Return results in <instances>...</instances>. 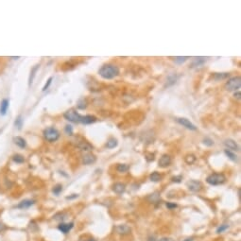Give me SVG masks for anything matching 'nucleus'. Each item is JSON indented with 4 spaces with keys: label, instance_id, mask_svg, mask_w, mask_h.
I'll return each mask as SVG.
<instances>
[{
    "label": "nucleus",
    "instance_id": "nucleus-1",
    "mask_svg": "<svg viewBox=\"0 0 241 241\" xmlns=\"http://www.w3.org/2000/svg\"><path fill=\"white\" fill-rule=\"evenodd\" d=\"M98 74L105 80H112L119 75V68L115 64H104L98 70Z\"/></svg>",
    "mask_w": 241,
    "mask_h": 241
},
{
    "label": "nucleus",
    "instance_id": "nucleus-2",
    "mask_svg": "<svg viewBox=\"0 0 241 241\" xmlns=\"http://www.w3.org/2000/svg\"><path fill=\"white\" fill-rule=\"evenodd\" d=\"M63 117L68 120L69 122H73V123H83V118L84 115H80L79 113H77L76 110L74 109H70V110L66 111L63 114Z\"/></svg>",
    "mask_w": 241,
    "mask_h": 241
},
{
    "label": "nucleus",
    "instance_id": "nucleus-3",
    "mask_svg": "<svg viewBox=\"0 0 241 241\" xmlns=\"http://www.w3.org/2000/svg\"><path fill=\"white\" fill-rule=\"evenodd\" d=\"M206 182L210 185H220L226 182V177L222 173H213L206 178Z\"/></svg>",
    "mask_w": 241,
    "mask_h": 241
},
{
    "label": "nucleus",
    "instance_id": "nucleus-4",
    "mask_svg": "<svg viewBox=\"0 0 241 241\" xmlns=\"http://www.w3.org/2000/svg\"><path fill=\"white\" fill-rule=\"evenodd\" d=\"M43 137L47 142H56L59 138H60V133L58 131V130H56L55 128L53 127H49L43 130Z\"/></svg>",
    "mask_w": 241,
    "mask_h": 241
},
{
    "label": "nucleus",
    "instance_id": "nucleus-5",
    "mask_svg": "<svg viewBox=\"0 0 241 241\" xmlns=\"http://www.w3.org/2000/svg\"><path fill=\"white\" fill-rule=\"evenodd\" d=\"M241 85V79L240 77H234V78L229 79L225 84V88L228 91H237L240 88Z\"/></svg>",
    "mask_w": 241,
    "mask_h": 241
},
{
    "label": "nucleus",
    "instance_id": "nucleus-6",
    "mask_svg": "<svg viewBox=\"0 0 241 241\" xmlns=\"http://www.w3.org/2000/svg\"><path fill=\"white\" fill-rule=\"evenodd\" d=\"M176 121H177L180 125H182L183 127L188 129V130H197V127H196L191 121H189L187 118L179 117V118H176Z\"/></svg>",
    "mask_w": 241,
    "mask_h": 241
},
{
    "label": "nucleus",
    "instance_id": "nucleus-7",
    "mask_svg": "<svg viewBox=\"0 0 241 241\" xmlns=\"http://www.w3.org/2000/svg\"><path fill=\"white\" fill-rule=\"evenodd\" d=\"M187 187L192 192H200L202 188V184L199 181L191 180L187 183Z\"/></svg>",
    "mask_w": 241,
    "mask_h": 241
},
{
    "label": "nucleus",
    "instance_id": "nucleus-8",
    "mask_svg": "<svg viewBox=\"0 0 241 241\" xmlns=\"http://www.w3.org/2000/svg\"><path fill=\"white\" fill-rule=\"evenodd\" d=\"M115 232L118 234V235H129L130 232H131V228L126 224H121V225H117L115 228Z\"/></svg>",
    "mask_w": 241,
    "mask_h": 241
},
{
    "label": "nucleus",
    "instance_id": "nucleus-9",
    "mask_svg": "<svg viewBox=\"0 0 241 241\" xmlns=\"http://www.w3.org/2000/svg\"><path fill=\"white\" fill-rule=\"evenodd\" d=\"M170 164H171V157L168 154H164L158 162V165L160 168H168V166H170Z\"/></svg>",
    "mask_w": 241,
    "mask_h": 241
},
{
    "label": "nucleus",
    "instance_id": "nucleus-10",
    "mask_svg": "<svg viewBox=\"0 0 241 241\" xmlns=\"http://www.w3.org/2000/svg\"><path fill=\"white\" fill-rule=\"evenodd\" d=\"M73 227H74V223L73 222H70V223H61L58 226V229H59L60 232H62L64 235H66V234H68L71 231V229Z\"/></svg>",
    "mask_w": 241,
    "mask_h": 241
},
{
    "label": "nucleus",
    "instance_id": "nucleus-11",
    "mask_svg": "<svg viewBox=\"0 0 241 241\" xmlns=\"http://www.w3.org/2000/svg\"><path fill=\"white\" fill-rule=\"evenodd\" d=\"M126 190V185L122 183H115L113 185V191L117 195H122Z\"/></svg>",
    "mask_w": 241,
    "mask_h": 241
},
{
    "label": "nucleus",
    "instance_id": "nucleus-12",
    "mask_svg": "<svg viewBox=\"0 0 241 241\" xmlns=\"http://www.w3.org/2000/svg\"><path fill=\"white\" fill-rule=\"evenodd\" d=\"M9 106V100H8V98H4V100L1 101V103H0V115L4 116L7 115Z\"/></svg>",
    "mask_w": 241,
    "mask_h": 241
},
{
    "label": "nucleus",
    "instance_id": "nucleus-13",
    "mask_svg": "<svg viewBox=\"0 0 241 241\" xmlns=\"http://www.w3.org/2000/svg\"><path fill=\"white\" fill-rule=\"evenodd\" d=\"M224 146L227 148L229 150H238V146L236 144V142L233 139H226L224 141Z\"/></svg>",
    "mask_w": 241,
    "mask_h": 241
},
{
    "label": "nucleus",
    "instance_id": "nucleus-14",
    "mask_svg": "<svg viewBox=\"0 0 241 241\" xmlns=\"http://www.w3.org/2000/svg\"><path fill=\"white\" fill-rule=\"evenodd\" d=\"M207 57H196L194 60H193V62H192V63H191V66L190 67H199V66H201V65H203L205 62H206V61H207Z\"/></svg>",
    "mask_w": 241,
    "mask_h": 241
},
{
    "label": "nucleus",
    "instance_id": "nucleus-15",
    "mask_svg": "<svg viewBox=\"0 0 241 241\" xmlns=\"http://www.w3.org/2000/svg\"><path fill=\"white\" fill-rule=\"evenodd\" d=\"M35 203L34 200H24L22 201L21 202H19V204H17V208L19 209H27V208H29L30 206H32Z\"/></svg>",
    "mask_w": 241,
    "mask_h": 241
},
{
    "label": "nucleus",
    "instance_id": "nucleus-16",
    "mask_svg": "<svg viewBox=\"0 0 241 241\" xmlns=\"http://www.w3.org/2000/svg\"><path fill=\"white\" fill-rule=\"evenodd\" d=\"M96 156L94 154H91V153L90 154L84 155L82 158V162H83L84 165H92V164H94L96 162Z\"/></svg>",
    "mask_w": 241,
    "mask_h": 241
},
{
    "label": "nucleus",
    "instance_id": "nucleus-17",
    "mask_svg": "<svg viewBox=\"0 0 241 241\" xmlns=\"http://www.w3.org/2000/svg\"><path fill=\"white\" fill-rule=\"evenodd\" d=\"M13 142H14V144L16 146H18L19 148L21 149H25L27 147V142L26 140L23 138V137H21V136H15L13 138Z\"/></svg>",
    "mask_w": 241,
    "mask_h": 241
},
{
    "label": "nucleus",
    "instance_id": "nucleus-18",
    "mask_svg": "<svg viewBox=\"0 0 241 241\" xmlns=\"http://www.w3.org/2000/svg\"><path fill=\"white\" fill-rule=\"evenodd\" d=\"M39 68H40V64H37V65H35V66L31 69V71H30V75H29V78H28V85H29V86L32 84V82H33V80H34V78H35L36 72L38 71Z\"/></svg>",
    "mask_w": 241,
    "mask_h": 241
},
{
    "label": "nucleus",
    "instance_id": "nucleus-19",
    "mask_svg": "<svg viewBox=\"0 0 241 241\" xmlns=\"http://www.w3.org/2000/svg\"><path fill=\"white\" fill-rule=\"evenodd\" d=\"M178 80V76L176 74H172L170 76H168V81H167V83L165 85V87H169V86H172L173 84L176 83Z\"/></svg>",
    "mask_w": 241,
    "mask_h": 241
},
{
    "label": "nucleus",
    "instance_id": "nucleus-20",
    "mask_svg": "<svg viewBox=\"0 0 241 241\" xmlns=\"http://www.w3.org/2000/svg\"><path fill=\"white\" fill-rule=\"evenodd\" d=\"M96 121V117L95 115H84L83 123H82V124L89 125V124L95 123Z\"/></svg>",
    "mask_w": 241,
    "mask_h": 241
},
{
    "label": "nucleus",
    "instance_id": "nucleus-21",
    "mask_svg": "<svg viewBox=\"0 0 241 241\" xmlns=\"http://www.w3.org/2000/svg\"><path fill=\"white\" fill-rule=\"evenodd\" d=\"M229 73H215L214 74V80L215 81H222L229 78Z\"/></svg>",
    "mask_w": 241,
    "mask_h": 241
},
{
    "label": "nucleus",
    "instance_id": "nucleus-22",
    "mask_svg": "<svg viewBox=\"0 0 241 241\" xmlns=\"http://www.w3.org/2000/svg\"><path fill=\"white\" fill-rule=\"evenodd\" d=\"M149 180H150L151 182L158 183V182H160V181L162 180V176H161V175H160L158 172L154 171V172H152V173L149 175Z\"/></svg>",
    "mask_w": 241,
    "mask_h": 241
},
{
    "label": "nucleus",
    "instance_id": "nucleus-23",
    "mask_svg": "<svg viewBox=\"0 0 241 241\" xmlns=\"http://www.w3.org/2000/svg\"><path fill=\"white\" fill-rule=\"evenodd\" d=\"M79 148L81 149V150H84V151H90L93 149V147L88 143V142H81V143L79 145Z\"/></svg>",
    "mask_w": 241,
    "mask_h": 241
},
{
    "label": "nucleus",
    "instance_id": "nucleus-24",
    "mask_svg": "<svg viewBox=\"0 0 241 241\" xmlns=\"http://www.w3.org/2000/svg\"><path fill=\"white\" fill-rule=\"evenodd\" d=\"M117 144H118V142H117V140L115 138H110L107 142L106 147L108 149H114V148H115L117 146Z\"/></svg>",
    "mask_w": 241,
    "mask_h": 241
},
{
    "label": "nucleus",
    "instance_id": "nucleus-25",
    "mask_svg": "<svg viewBox=\"0 0 241 241\" xmlns=\"http://www.w3.org/2000/svg\"><path fill=\"white\" fill-rule=\"evenodd\" d=\"M224 153L226 154V156H227L230 160H232L233 162H236V161H237V156L235 154L234 152H232L231 150L225 149V150H224Z\"/></svg>",
    "mask_w": 241,
    "mask_h": 241
},
{
    "label": "nucleus",
    "instance_id": "nucleus-26",
    "mask_svg": "<svg viewBox=\"0 0 241 241\" xmlns=\"http://www.w3.org/2000/svg\"><path fill=\"white\" fill-rule=\"evenodd\" d=\"M130 168V167L128 165H126V164H118L117 167H116V170L118 172H126L128 171Z\"/></svg>",
    "mask_w": 241,
    "mask_h": 241
},
{
    "label": "nucleus",
    "instance_id": "nucleus-27",
    "mask_svg": "<svg viewBox=\"0 0 241 241\" xmlns=\"http://www.w3.org/2000/svg\"><path fill=\"white\" fill-rule=\"evenodd\" d=\"M187 59H189V57H187V56H179V57H175L174 58V62L176 63H178V64H182L184 62L187 61Z\"/></svg>",
    "mask_w": 241,
    "mask_h": 241
},
{
    "label": "nucleus",
    "instance_id": "nucleus-28",
    "mask_svg": "<svg viewBox=\"0 0 241 241\" xmlns=\"http://www.w3.org/2000/svg\"><path fill=\"white\" fill-rule=\"evenodd\" d=\"M13 162H15V163H17V164H22V163L25 162V158L22 156V155H20V154H15V155H13Z\"/></svg>",
    "mask_w": 241,
    "mask_h": 241
},
{
    "label": "nucleus",
    "instance_id": "nucleus-29",
    "mask_svg": "<svg viewBox=\"0 0 241 241\" xmlns=\"http://www.w3.org/2000/svg\"><path fill=\"white\" fill-rule=\"evenodd\" d=\"M14 125L17 127V129H21L22 128V125H23V118H22V115H18L15 122H14Z\"/></svg>",
    "mask_w": 241,
    "mask_h": 241
},
{
    "label": "nucleus",
    "instance_id": "nucleus-30",
    "mask_svg": "<svg viewBox=\"0 0 241 241\" xmlns=\"http://www.w3.org/2000/svg\"><path fill=\"white\" fill-rule=\"evenodd\" d=\"M195 161H196V157L193 154H188L187 156L185 157V162L187 163L188 165H191V164H193Z\"/></svg>",
    "mask_w": 241,
    "mask_h": 241
},
{
    "label": "nucleus",
    "instance_id": "nucleus-31",
    "mask_svg": "<svg viewBox=\"0 0 241 241\" xmlns=\"http://www.w3.org/2000/svg\"><path fill=\"white\" fill-rule=\"evenodd\" d=\"M53 193L55 194L56 196H58L62 191V184H57L56 186H54V188H53Z\"/></svg>",
    "mask_w": 241,
    "mask_h": 241
},
{
    "label": "nucleus",
    "instance_id": "nucleus-32",
    "mask_svg": "<svg viewBox=\"0 0 241 241\" xmlns=\"http://www.w3.org/2000/svg\"><path fill=\"white\" fill-rule=\"evenodd\" d=\"M228 228H229V225H228V224H222V225H220V227L217 229V234L223 233L224 231H226Z\"/></svg>",
    "mask_w": 241,
    "mask_h": 241
},
{
    "label": "nucleus",
    "instance_id": "nucleus-33",
    "mask_svg": "<svg viewBox=\"0 0 241 241\" xmlns=\"http://www.w3.org/2000/svg\"><path fill=\"white\" fill-rule=\"evenodd\" d=\"M86 103H87V102H86V100H84V98H81V100H80L79 102H78V108H79V109H81V110H83V109H85L86 106H87Z\"/></svg>",
    "mask_w": 241,
    "mask_h": 241
},
{
    "label": "nucleus",
    "instance_id": "nucleus-34",
    "mask_svg": "<svg viewBox=\"0 0 241 241\" xmlns=\"http://www.w3.org/2000/svg\"><path fill=\"white\" fill-rule=\"evenodd\" d=\"M203 144H204V145H206V146H208V147H211V146H213V145H214V141H213L211 138H208V137H206V138L203 140Z\"/></svg>",
    "mask_w": 241,
    "mask_h": 241
},
{
    "label": "nucleus",
    "instance_id": "nucleus-35",
    "mask_svg": "<svg viewBox=\"0 0 241 241\" xmlns=\"http://www.w3.org/2000/svg\"><path fill=\"white\" fill-rule=\"evenodd\" d=\"M64 131L68 135H72L73 134V128L71 125H66L64 128Z\"/></svg>",
    "mask_w": 241,
    "mask_h": 241
},
{
    "label": "nucleus",
    "instance_id": "nucleus-36",
    "mask_svg": "<svg viewBox=\"0 0 241 241\" xmlns=\"http://www.w3.org/2000/svg\"><path fill=\"white\" fill-rule=\"evenodd\" d=\"M52 81H53V78H52V77H50V78H49V79L47 80V83L45 84V86H43V92H45V91H47V90L48 89V87L50 86V84H51Z\"/></svg>",
    "mask_w": 241,
    "mask_h": 241
},
{
    "label": "nucleus",
    "instance_id": "nucleus-37",
    "mask_svg": "<svg viewBox=\"0 0 241 241\" xmlns=\"http://www.w3.org/2000/svg\"><path fill=\"white\" fill-rule=\"evenodd\" d=\"M171 180H172V182H174V183H181V181L183 180V177L181 176V175H179V176L172 177Z\"/></svg>",
    "mask_w": 241,
    "mask_h": 241
},
{
    "label": "nucleus",
    "instance_id": "nucleus-38",
    "mask_svg": "<svg viewBox=\"0 0 241 241\" xmlns=\"http://www.w3.org/2000/svg\"><path fill=\"white\" fill-rule=\"evenodd\" d=\"M167 206H168V208H169V209H173V208H176V207H177V204L168 202V203H167Z\"/></svg>",
    "mask_w": 241,
    "mask_h": 241
},
{
    "label": "nucleus",
    "instance_id": "nucleus-39",
    "mask_svg": "<svg viewBox=\"0 0 241 241\" xmlns=\"http://www.w3.org/2000/svg\"><path fill=\"white\" fill-rule=\"evenodd\" d=\"M5 230H6V225L3 222H0V233L4 232Z\"/></svg>",
    "mask_w": 241,
    "mask_h": 241
},
{
    "label": "nucleus",
    "instance_id": "nucleus-40",
    "mask_svg": "<svg viewBox=\"0 0 241 241\" xmlns=\"http://www.w3.org/2000/svg\"><path fill=\"white\" fill-rule=\"evenodd\" d=\"M234 96L236 98V100H239L240 98H241V94H240V92H239V91H235V93L234 94Z\"/></svg>",
    "mask_w": 241,
    "mask_h": 241
},
{
    "label": "nucleus",
    "instance_id": "nucleus-41",
    "mask_svg": "<svg viewBox=\"0 0 241 241\" xmlns=\"http://www.w3.org/2000/svg\"><path fill=\"white\" fill-rule=\"evenodd\" d=\"M79 195L77 194H73V196H70V197H66V200H72V199H75V198H78Z\"/></svg>",
    "mask_w": 241,
    "mask_h": 241
},
{
    "label": "nucleus",
    "instance_id": "nucleus-42",
    "mask_svg": "<svg viewBox=\"0 0 241 241\" xmlns=\"http://www.w3.org/2000/svg\"><path fill=\"white\" fill-rule=\"evenodd\" d=\"M158 241H173V240L169 237H163V238H160Z\"/></svg>",
    "mask_w": 241,
    "mask_h": 241
},
{
    "label": "nucleus",
    "instance_id": "nucleus-43",
    "mask_svg": "<svg viewBox=\"0 0 241 241\" xmlns=\"http://www.w3.org/2000/svg\"><path fill=\"white\" fill-rule=\"evenodd\" d=\"M194 237H188V238H186V239H184V240H183V241H194Z\"/></svg>",
    "mask_w": 241,
    "mask_h": 241
},
{
    "label": "nucleus",
    "instance_id": "nucleus-44",
    "mask_svg": "<svg viewBox=\"0 0 241 241\" xmlns=\"http://www.w3.org/2000/svg\"><path fill=\"white\" fill-rule=\"evenodd\" d=\"M86 241H96L95 239H88V240H86Z\"/></svg>",
    "mask_w": 241,
    "mask_h": 241
},
{
    "label": "nucleus",
    "instance_id": "nucleus-45",
    "mask_svg": "<svg viewBox=\"0 0 241 241\" xmlns=\"http://www.w3.org/2000/svg\"><path fill=\"white\" fill-rule=\"evenodd\" d=\"M12 58H13V59H16V60H17V59H19L20 57H12Z\"/></svg>",
    "mask_w": 241,
    "mask_h": 241
}]
</instances>
